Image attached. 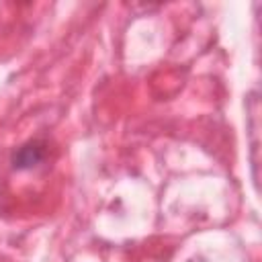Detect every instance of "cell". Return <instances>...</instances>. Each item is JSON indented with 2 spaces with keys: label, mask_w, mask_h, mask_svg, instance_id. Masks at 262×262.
<instances>
[{
  "label": "cell",
  "mask_w": 262,
  "mask_h": 262,
  "mask_svg": "<svg viewBox=\"0 0 262 262\" xmlns=\"http://www.w3.org/2000/svg\"><path fill=\"white\" fill-rule=\"evenodd\" d=\"M41 158H43L41 147H37V145H25V147H20V151L14 156V166H18V168H31V166H35Z\"/></svg>",
  "instance_id": "obj_1"
}]
</instances>
